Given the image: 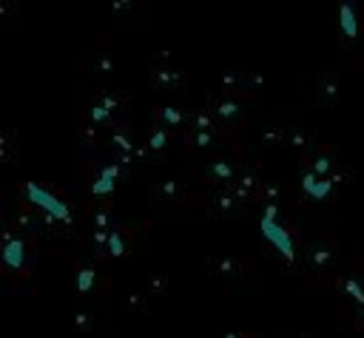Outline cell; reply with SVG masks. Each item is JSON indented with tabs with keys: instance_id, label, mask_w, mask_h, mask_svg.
Instances as JSON below:
<instances>
[{
	"instance_id": "cell-1",
	"label": "cell",
	"mask_w": 364,
	"mask_h": 338,
	"mask_svg": "<svg viewBox=\"0 0 364 338\" xmlns=\"http://www.w3.org/2000/svg\"><path fill=\"white\" fill-rule=\"evenodd\" d=\"M26 194H29L32 202L40 205V208H43L46 213H51V216H57V219H69V208H66V205H63L60 199H57V196H51L49 191H43L40 185L29 182V185H26Z\"/></svg>"
},
{
	"instance_id": "cell-2",
	"label": "cell",
	"mask_w": 364,
	"mask_h": 338,
	"mask_svg": "<svg viewBox=\"0 0 364 338\" xmlns=\"http://www.w3.org/2000/svg\"><path fill=\"white\" fill-rule=\"evenodd\" d=\"M262 231H265L267 242H271V245H276L287 259L293 256V242H291V236H287V231L279 228V222H276L274 211H267V213H265V219H262Z\"/></svg>"
},
{
	"instance_id": "cell-3",
	"label": "cell",
	"mask_w": 364,
	"mask_h": 338,
	"mask_svg": "<svg viewBox=\"0 0 364 338\" xmlns=\"http://www.w3.org/2000/svg\"><path fill=\"white\" fill-rule=\"evenodd\" d=\"M339 23H341V29H344V34H348V37H356L359 23H356V12H353V3H350V0H344V3H341Z\"/></svg>"
},
{
	"instance_id": "cell-4",
	"label": "cell",
	"mask_w": 364,
	"mask_h": 338,
	"mask_svg": "<svg viewBox=\"0 0 364 338\" xmlns=\"http://www.w3.org/2000/svg\"><path fill=\"white\" fill-rule=\"evenodd\" d=\"M3 259L9 268H21L23 265V242L21 239H9L3 248Z\"/></svg>"
},
{
	"instance_id": "cell-5",
	"label": "cell",
	"mask_w": 364,
	"mask_h": 338,
	"mask_svg": "<svg viewBox=\"0 0 364 338\" xmlns=\"http://www.w3.org/2000/svg\"><path fill=\"white\" fill-rule=\"evenodd\" d=\"M304 187H308V194L316 196V199H328V194H330V182L328 179H316L313 174L304 177Z\"/></svg>"
},
{
	"instance_id": "cell-6",
	"label": "cell",
	"mask_w": 364,
	"mask_h": 338,
	"mask_svg": "<svg viewBox=\"0 0 364 338\" xmlns=\"http://www.w3.org/2000/svg\"><path fill=\"white\" fill-rule=\"evenodd\" d=\"M114 177H117V168H106L103 177H100L97 182H94V191H97V194H108V191H111Z\"/></svg>"
},
{
	"instance_id": "cell-7",
	"label": "cell",
	"mask_w": 364,
	"mask_h": 338,
	"mask_svg": "<svg viewBox=\"0 0 364 338\" xmlns=\"http://www.w3.org/2000/svg\"><path fill=\"white\" fill-rule=\"evenodd\" d=\"M228 338H236V335H228Z\"/></svg>"
}]
</instances>
